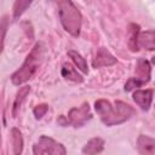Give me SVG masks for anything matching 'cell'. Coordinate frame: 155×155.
<instances>
[{
	"label": "cell",
	"mask_w": 155,
	"mask_h": 155,
	"mask_svg": "<svg viewBox=\"0 0 155 155\" xmlns=\"http://www.w3.org/2000/svg\"><path fill=\"white\" fill-rule=\"evenodd\" d=\"M94 109L107 126L122 124L136 114V110L130 104L121 101H116L111 104L107 99H98L94 102Z\"/></svg>",
	"instance_id": "6da1fadb"
},
{
	"label": "cell",
	"mask_w": 155,
	"mask_h": 155,
	"mask_svg": "<svg viewBox=\"0 0 155 155\" xmlns=\"http://www.w3.org/2000/svg\"><path fill=\"white\" fill-rule=\"evenodd\" d=\"M42 45L40 42H38L30 51V53L27 56L24 63L22 64V67L15 71L11 75V81L15 85H22L25 81H28L29 79L33 78V75L36 73L41 59H42Z\"/></svg>",
	"instance_id": "7a4b0ae2"
},
{
	"label": "cell",
	"mask_w": 155,
	"mask_h": 155,
	"mask_svg": "<svg viewBox=\"0 0 155 155\" xmlns=\"http://www.w3.org/2000/svg\"><path fill=\"white\" fill-rule=\"evenodd\" d=\"M57 5L59 8V18L63 28L73 36H79L82 18L78 7L69 0L58 1Z\"/></svg>",
	"instance_id": "3957f363"
},
{
	"label": "cell",
	"mask_w": 155,
	"mask_h": 155,
	"mask_svg": "<svg viewBox=\"0 0 155 155\" xmlns=\"http://www.w3.org/2000/svg\"><path fill=\"white\" fill-rule=\"evenodd\" d=\"M34 155H65L67 150L63 144L56 142L53 138L41 136L33 145Z\"/></svg>",
	"instance_id": "277c9868"
},
{
	"label": "cell",
	"mask_w": 155,
	"mask_h": 155,
	"mask_svg": "<svg viewBox=\"0 0 155 155\" xmlns=\"http://www.w3.org/2000/svg\"><path fill=\"white\" fill-rule=\"evenodd\" d=\"M91 117H92V114H91L88 103H82L81 107L70 109L68 114V121L74 127L84 126Z\"/></svg>",
	"instance_id": "5b68a950"
},
{
	"label": "cell",
	"mask_w": 155,
	"mask_h": 155,
	"mask_svg": "<svg viewBox=\"0 0 155 155\" xmlns=\"http://www.w3.org/2000/svg\"><path fill=\"white\" fill-rule=\"evenodd\" d=\"M116 63V58L104 47L99 48L93 62H92V67L93 68H101V67H109Z\"/></svg>",
	"instance_id": "8992f818"
},
{
	"label": "cell",
	"mask_w": 155,
	"mask_h": 155,
	"mask_svg": "<svg viewBox=\"0 0 155 155\" xmlns=\"http://www.w3.org/2000/svg\"><path fill=\"white\" fill-rule=\"evenodd\" d=\"M153 90H137L133 92V101L140 107L142 110H149L153 101Z\"/></svg>",
	"instance_id": "52a82bcc"
},
{
	"label": "cell",
	"mask_w": 155,
	"mask_h": 155,
	"mask_svg": "<svg viewBox=\"0 0 155 155\" xmlns=\"http://www.w3.org/2000/svg\"><path fill=\"white\" fill-rule=\"evenodd\" d=\"M137 149L140 155H155V139L140 134L137 139Z\"/></svg>",
	"instance_id": "ba28073f"
},
{
	"label": "cell",
	"mask_w": 155,
	"mask_h": 155,
	"mask_svg": "<svg viewBox=\"0 0 155 155\" xmlns=\"http://www.w3.org/2000/svg\"><path fill=\"white\" fill-rule=\"evenodd\" d=\"M150 73H151V68H150V63L144 59V58H139L137 61L136 64V79H138L143 85L149 82L150 80Z\"/></svg>",
	"instance_id": "9c48e42d"
},
{
	"label": "cell",
	"mask_w": 155,
	"mask_h": 155,
	"mask_svg": "<svg viewBox=\"0 0 155 155\" xmlns=\"http://www.w3.org/2000/svg\"><path fill=\"white\" fill-rule=\"evenodd\" d=\"M137 45H138V48L142 47L148 51H154L155 50V30L140 31L138 35Z\"/></svg>",
	"instance_id": "30bf717a"
},
{
	"label": "cell",
	"mask_w": 155,
	"mask_h": 155,
	"mask_svg": "<svg viewBox=\"0 0 155 155\" xmlns=\"http://www.w3.org/2000/svg\"><path fill=\"white\" fill-rule=\"evenodd\" d=\"M103 149H104V140L99 137H94L85 144V147L82 148V153L85 155H97L102 153Z\"/></svg>",
	"instance_id": "8fae6325"
},
{
	"label": "cell",
	"mask_w": 155,
	"mask_h": 155,
	"mask_svg": "<svg viewBox=\"0 0 155 155\" xmlns=\"http://www.w3.org/2000/svg\"><path fill=\"white\" fill-rule=\"evenodd\" d=\"M30 92V87L29 86H23L19 88V91L17 92L16 94V98H15V102H13V105H12V115L16 117L17 114H18V110L21 108V105L23 104V102L25 101L28 93Z\"/></svg>",
	"instance_id": "7c38bea8"
},
{
	"label": "cell",
	"mask_w": 155,
	"mask_h": 155,
	"mask_svg": "<svg viewBox=\"0 0 155 155\" xmlns=\"http://www.w3.org/2000/svg\"><path fill=\"white\" fill-rule=\"evenodd\" d=\"M62 76L67 80L74 81V82H82V76L78 73V70L69 63H64L62 67Z\"/></svg>",
	"instance_id": "4fadbf2b"
},
{
	"label": "cell",
	"mask_w": 155,
	"mask_h": 155,
	"mask_svg": "<svg viewBox=\"0 0 155 155\" xmlns=\"http://www.w3.org/2000/svg\"><path fill=\"white\" fill-rule=\"evenodd\" d=\"M11 138H12V148H13V154L15 155H21L23 151V138L22 133L18 128H12L11 130Z\"/></svg>",
	"instance_id": "5bb4252c"
},
{
	"label": "cell",
	"mask_w": 155,
	"mask_h": 155,
	"mask_svg": "<svg viewBox=\"0 0 155 155\" xmlns=\"http://www.w3.org/2000/svg\"><path fill=\"white\" fill-rule=\"evenodd\" d=\"M68 56L71 58V61L74 62V64H75L84 74H87V73H88L87 63H86L85 58H84L79 52H76V51H74V50H70V51H68Z\"/></svg>",
	"instance_id": "9a60e30c"
},
{
	"label": "cell",
	"mask_w": 155,
	"mask_h": 155,
	"mask_svg": "<svg viewBox=\"0 0 155 155\" xmlns=\"http://www.w3.org/2000/svg\"><path fill=\"white\" fill-rule=\"evenodd\" d=\"M139 25L137 24H131L130 25V41H128V46L131 48V51H137L138 50V45H137V40H138V35H139Z\"/></svg>",
	"instance_id": "2e32d148"
},
{
	"label": "cell",
	"mask_w": 155,
	"mask_h": 155,
	"mask_svg": "<svg viewBox=\"0 0 155 155\" xmlns=\"http://www.w3.org/2000/svg\"><path fill=\"white\" fill-rule=\"evenodd\" d=\"M31 4V1H22V0H18L15 2V6H13V19H17L25 10L27 7H29Z\"/></svg>",
	"instance_id": "e0dca14e"
},
{
	"label": "cell",
	"mask_w": 155,
	"mask_h": 155,
	"mask_svg": "<svg viewBox=\"0 0 155 155\" xmlns=\"http://www.w3.org/2000/svg\"><path fill=\"white\" fill-rule=\"evenodd\" d=\"M47 110H48V105L47 104H40V105H36L34 108L33 113H34V116L36 119H41L47 113Z\"/></svg>",
	"instance_id": "ac0fdd59"
},
{
	"label": "cell",
	"mask_w": 155,
	"mask_h": 155,
	"mask_svg": "<svg viewBox=\"0 0 155 155\" xmlns=\"http://www.w3.org/2000/svg\"><path fill=\"white\" fill-rule=\"evenodd\" d=\"M143 84L138 80V79H136V78H131V79H128V81L125 84V90L126 91H132L133 88H137V87H140Z\"/></svg>",
	"instance_id": "d6986e66"
},
{
	"label": "cell",
	"mask_w": 155,
	"mask_h": 155,
	"mask_svg": "<svg viewBox=\"0 0 155 155\" xmlns=\"http://www.w3.org/2000/svg\"><path fill=\"white\" fill-rule=\"evenodd\" d=\"M6 28H7V18H2V47H4V40H5V34H6Z\"/></svg>",
	"instance_id": "ffe728a7"
}]
</instances>
